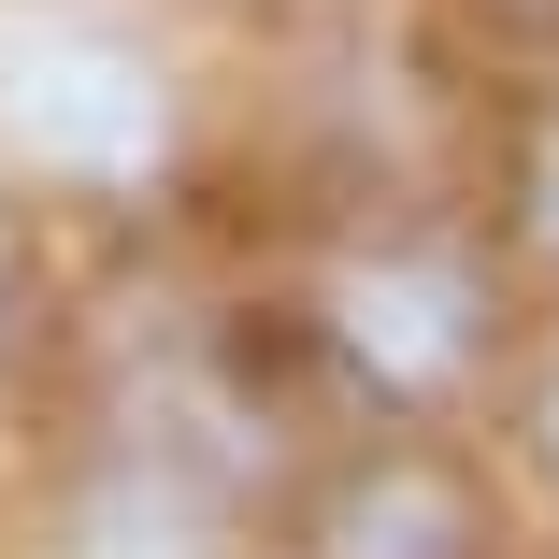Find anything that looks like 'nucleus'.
I'll return each instance as SVG.
<instances>
[{
  "label": "nucleus",
  "mask_w": 559,
  "mask_h": 559,
  "mask_svg": "<svg viewBox=\"0 0 559 559\" xmlns=\"http://www.w3.org/2000/svg\"><path fill=\"white\" fill-rule=\"evenodd\" d=\"M545 430H559V416H545Z\"/></svg>",
  "instance_id": "4"
},
{
  "label": "nucleus",
  "mask_w": 559,
  "mask_h": 559,
  "mask_svg": "<svg viewBox=\"0 0 559 559\" xmlns=\"http://www.w3.org/2000/svg\"><path fill=\"white\" fill-rule=\"evenodd\" d=\"M444 545H460V502L444 488H373L345 516V559H444Z\"/></svg>",
  "instance_id": "3"
},
{
  "label": "nucleus",
  "mask_w": 559,
  "mask_h": 559,
  "mask_svg": "<svg viewBox=\"0 0 559 559\" xmlns=\"http://www.w3.org/2000/svg\"><path fill=\"white\" fill-rule=\"evenodd\" d=\"M345 345L388 373V388H430L444 359H460V273L444 259H388L345 287Z\"/></svg>",
  "instance_id": "2"
},
{
  "label": "nucleus",
  "mask_w": 559,
  "mask_h": 559,
  "mask_svg": "<svg viewBox=\"0 0 559 559\" xmlns=\"http://www.w3.org/2000/svg\"><path fill=\"white\" fill-rule=\"evenodd\" d=\"M0 130H15L44 173H144L158 158V72L116 29H0Z\"/></svg>",
  "instance_id": "1"
}]
</instances>
